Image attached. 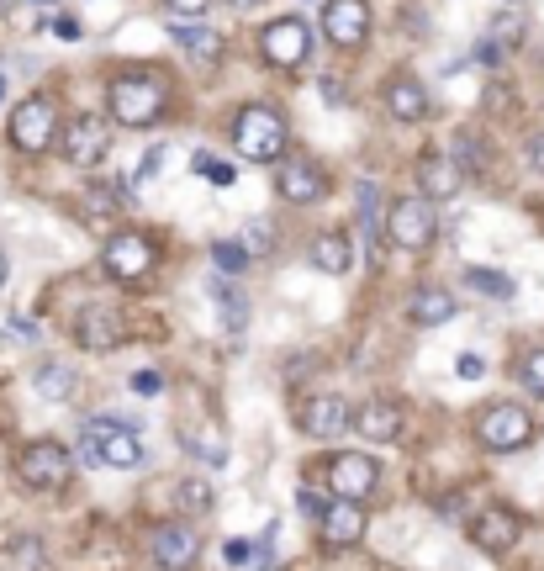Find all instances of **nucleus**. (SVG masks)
<instances>
[{
	"label": "nucleus",
	"mask_w": 544,
	"mask_h": 571,
	"mask_svg": "<svg viewBox=\"0 0 544 571\" xmlns=\"http://www.w3.org/2000/svg\"><path fill=\"white\" fill-rule=\"evenodd\" d=\"M0 101H6V75H0Z\"/></svg>",
	"instance_id": "obj_49"
},
{
	"label": "nucleus",
	"mask_w": 544,
	"mask_h": 571,
	"mask_svg": "<svg viewBox=\"0 0 544 571\" xmlns=\"http://www.w3.org/2000/svg\"><path fill=\"white\" fill-rule=\"evenodd\" d=\"M16 471H22V482H27L32 492H53V487L69 482L74 455L59 445V439H32V445L22 450V460H16Z\"/></svg>",
	"instance_id": "obj_7"
},
{
	"label": "nucleus",
	"mask_w": 544,
	"mask_h": 571,
	"mask_svg": "<svg viewBox=\"0 0 544 571\" xmlns=\"http://www.w3.org/2000/svg\"><path fill=\"white\" fill-rule=\"evenodd\" d=\"M53 32H59V38H69V43H80V22H74V16H59V22H53Z\"/></svg>",
	"instance_id": "obj_42"
},
{
	"label": "nucleus",
	"mask_w": 544,
	"mask_h": 571,
	"mask_svg": "<svg viewBox=\"0 0 544 571\" xmlns=\"http://www.w3.org/2000/svg\"><path fill=\"white\" fill-rule=\"evenodd\" d=\"M133 392H138V397H159V392H164V376H159V371H138V376H133Z\"/></svg>",
	"instance_id": "obj_38"
},
{
	"label": "nucleus",
	"mask_w": 544,
	"mask_h": 571,
	"mask_svg": "<svg viewBox=\"0 0 544 571\" xmlns=\"http://www.w3.org/2000/svg\"><path fill=\"white\" fill-rule=\"evenodd\" d=\"M375 482H381V466H375L370 455H360V450H344V455H333L328 460V487H333V497H370L375 492Z\"/></svg>",
	"instance_id": "obj_13"
},
{
	"label": "nucleus",
	"mask_w": 544,
	"mask_h": 571,
	"mask_svg": "<svg viewBox=\"0 0 544 571\" xmlns=\"http://www.w3.org/2000/svg\"><path fill=\"white\" fill-rule=\"evenodd\" d=\"M354 429H360L370 445H397V439H402V408L375 397V402H365V413L354 418Z\"/></svg>",
	"instance_id": "obj_21"
},
{
	"label": "nucleus",
	"mask_w": 544,
	"mask_h": 571,
	"mask_svg": "<svg viewBox=\"0 0 544 571\" xmlns=\"http://www.w3.org/2000/svg\"><path fill=\"white\" fill-rule=\"evenodd\" d=\"M286 138H291L286 117H280L275 106H265V101H249L233 117V149L249 164H275L280 154H286Z\"/></svg>",
	"instance_id": "obj_1"
},
{
	"label": "nucleus",
	"mask_w": 544,
	"mask_h": 571,
	"mask_svg": "<svg viewBox=\"0 0 544 571\" xmlns=\"http://www.w3.org/2000/svg\"><path fill=\"white\" fill-rule=\"evenodd\" d=\"M418 180H423V196L439 201V196H455L460 170L449 164V154H423V159H418Z\"/></svg>",
	"instance_id": "obj_23"
},
{
	"label": "nucleus",
	"mask_w": 544,
	"mask_h": 571,
	"mask_svg": "<svg viewBox=\"0 0 544 571\" xmlns=\"http://www.w3.org/2000/svg\"><path fill=\"white\" fill-rule=\"evenodd\" d=\"M228 6H233V11H254V6H259V0H228Z\"/></svg>",
	"instance_id": "obj_48"
},
{
	"label": "nucleus",
	"mask_w": 544,
	"mask_h": 571,
	"mask_svg": "<svg viewBox=\"0 0 544 571\" xmlns=\"http://www.w3.org/2000/svg\"><path fill=\"white\" fill-rule=\"evenodd\" d=\"M164 6H170L180 22H196V16H206L212 11V0H164Z\"/></svg>",
	"instance_id": "obj_36"
},
{
	"label": "nucleus",
	"mask_w": 544,
	"mask_h": 571,
	"mask_svg": "<svg viewBox=\"0 0 544 571\" xmlns=\"http://www.w3.org/2000/svg\"><path fill=\"white\" fill-rule=\"evenodd\" d=\"M471 540H476V550H486V556H508V550L523 540V519L513 508H486L471 519Z\"/></svg>",
	"instance_id": "obj_15"
},
{
	"label": "nucleus",
	"mask_w": 544,
	"mask_h": 571,
	"mask_svg": "<svg viewBox=\"0 0 544 571\" xmlns=\"http://www.w3.org/2000/svg\"><path fill=\"white\" fill-rule=\"evenodd\" d=\"M354 207H360L365 244L375 249V233H381V186H375V180H360V186H354Z\"/></svg>",
	"instance_id": "obj_27"
},
{
	"label": "nucleus",
	"mask_w": 544,
	"mask_h": 571,
	"mask_svg": "<svg viewBox=\"0 0 544 571\" xmlns=\"http://www.w3.org/2000/svg\"><path fill=\"white\" fill-rule=\"evenodd\" d=\"M317 524H323V540H328V545H339V550L365 540V513H360V503H354V497H333Z\"/></svg>",
	"instance_id": "obj_18"
},
{
	"label": "nucleus",
	"mask_w": 544,
	"mask_h": 571,
	"mask_svg": "<svg viewBox=\"0 0 544 571\" xmlns=\"http://www.w3.org/2000/svg\"><path fill=\"white\" fill-rule=\"evenodd\" d=\"M523 32H529V16H523V11H502L497 27H492V43H497L502 53H513V48L523 43Z\"/></svg>",
	"instance_id": "obj_31"
},
{
	"label": "nucleus",
	"mask_w": 544,
	"mask_h": 571,
	"mask_svg": "<svg viewBox=\"0 0 544 571\" xmlns=\"http://www.w3.org/2000/svg\"><path fill=\"white\" fill-rule=\"evenodd\" d=\"M11 561L22 566V571H37V566H43V540H16L11 545Z\"/></svg>",
	"instance_id": "obj_35"
},
{
	"label": "nucleus",
	"mask_w": 544,
	"mask_h": 571,
	"mask_svg": "<svg viewBox=\"0 0 544 571\" xmlns=\"http://www.w3.org/2000/svg\"><path fill=\"white\" fill-rule=\"evenodd\" d=\"M481 371H486V365H481L476 355H465V360H460V376H465V381H476Z\"/></svg>",
	"instance_id": "obj_46"
},
{
	"label": "nucleus",
	"mask_w": 544,
	"mask_h": 571,
	"mask_svg": "<svg viewBox=\"0 0 544 571\" xmlns=\"http://www.w3.org/2000/svg\"><path fill=\"white\" fill-rule=\"evenodd\" d=\"M270 244H275L270 228H265V223H249V238H243V249H249V254H265Z\"/></svg>",
	"instance_id": "obj_39"
},
{
	"label": "nucleus",
	"mask_w": 544,
	"mask_h": 571,
	"mask_svg": "<svg viewBox=\"0 0 544 571\" xmlns=\"http://www.w3.org/2000/svg\"><path fill=\"white\" fill-rule=\"evenodd\" d=\"M175 497H180V513H206L212 508V476H185Z\"/></svg>",
	"instance_id": "obj_30"
},
{
	"label": "nucleus",
	"mask_w": 544,
	"mask_h": 571,
	"mask_svg": "<svg viewBox=\"0 0 544 571\" xmlns=\"http://www.w3.org/2000/svg\"><path fill=\"white\" fill-rule=\"evenodd\" d=\"M518 381H523V392L544 397V344H539V349H529V355L518 360Z\"/></svg>",
	"instance_id": "obj_33"
},
{
	"label": "nucleus",
	"mask_w": 544,
	"mask_h": 571,
	"mask_svg": "<svg viewBox=\"0 0 544 571\" xmlns=\"http://www.w3.org/2000/svg\"><path fill=\"white\" fill-rule=\"evenodd\" d=\"M212 291H217V302H222V328H228V339H238V328L249 323V302H243L238 291H228L222 281H217Z\"/></svg>",
	"instance_id": "obj_32"
},
{
	"label": "nucleus",
	"mask_w": 544,
	"mask_h": 571,
	"mask_svg": "<svg viewBox=\"0 0 544 571\" xmlns=\"http://www.w3.org/2000/svg\"><path fill=\"white\" fill-rule=\"evenodd\" d=\"M407 318L412 328H439L455 318V291H444V286H418L407 297Z\"/></svg>",
	"instance_id": "obj_20"
},
{
	"label": "nucleus",
	"mask_w": 544,
	"mask_h": 571,
	"mask_svg": "<svg viewBox=\"0 0 544 571\" xmlns=\"http://www.w3.org/2000/svg\"><path fill=\"white\" fill-rule=\"evenodd\" d=\"M449 164L460 170V180H481L486 175V154H481L476 133H455V138H449Z\"/></svg>",
	"instance_id": "obj_25"
},
{
	"label": "nucleus",
	"mask_w": 544,
	"mask_h": 571,
	"mask_svg": "<svg viewBox=\"0 0 544 571\" xmlns=\"http://www.w3.org/2000/svg\"><path fill=\"white\" fill-rule=\"evenodd\" d=\"M170 38H175V48H185V59H196V64H217V59H222V38H217L212 27L175 22V27H170Z\"/></svg>",
	"instance_id": "obj_22"
},
{
	"label": "nucleus",
	"mask_w": 544,
	"mask_h": 571,
	"mask_svg": "<svg viewBox=\"0 0 544 571\" xmlns=\"http://www.w3.org/2000/svg\"><path fill=\"white\" fill-rule=\"evenodd\" d=\"M529 164L544 175V133H534V138H529Z\"/></svg>",
	"instance_id": "obj_44"
},
{
	"label": "nucleus",
	"mask_w": 544,
	"mask_h": 571,
	"mask_svg": "<svg viewBox=\"0 0 544 571\" xmlns=\"http://www.w3.org/2000/svg\"><path fill=\"white\" fill-rule=\"evenodd\" d=\"M32 392L37 397H48V402H64V397H74V371L69 365H37L32 371Z\"/></svg>",
	"instance_id": "obj_26"
},
{
	"label": "nucleus",
	"mask_w": 544,
	"mask_h": 571,
	"mask_svg": "<svg viewBox=\"0 0 544 571\" xmlns=\"http://www.w3.org/2000/svg\"><path fill=\"white\" fill-rule=\"evenodd\" d=\"M154 561L164 571H191L201 561V534L191 524H164L154 534Z\"/></svg>",
	"instance_id": "obj_17"
},
{
	"label": "nucleus",
	"mask_w": 544,
	"mask_h": 571,
	"mask_svg": "<svg viewBox=\"0 0 544 571\" xmlns=\"http://www.w3.org/2000/svg\"><path fill=\"white\" fill-rule=\"evenodd\" d=\"M328 175L323 164L307 159V154H280V175H275V196L291 201V207H312L317 196H323Z\"/></svg>",
	"instance_id": "obj_9"
},
{
	"label": "nucleus",
	"mask_w": 544,
	"mask_h": 571,
	"mask_svg": "<svg viewBox=\"0 0 544 571\" xmlns=\"http://www.w3.org/2000/svg\"><path fill=\"white\" fill-rule=\"evenodd\" d=\"M80 455L85 460H101V466H138L143 460V445L138 434L117 418H90L85 434H80Z\"/></svg>",
	"instance_id": "obj_4"
},
{
	"label": "nucleus",
	"mask_w": 544,
	"mask_h": 571,
	"mask_svg": "<svg viewBox=\"0 0 544 571\" xmlns=\"http://www.w3.org/2000/svg\"><path fill=\"white\" fill-rule=\"evenodd\" d=\"M381 96H386V112L397 122H423L428 117V90H423V80H412V75H391Z\"/></svg>",
	"instance_id": "obj_19"
},
{
	"label": "nucleus",
	"mask_w": 544,
	"mask_h": 571,
	"mask_svg": "<svg viewBox=\"0 0 544 571\" xmlns=\"http://www.w3.org/2000/svg\"><path fill=\"white\" fill-rule=\"evenodd\" d=\"M307 265L323 270V275H344L349 270V238L344 233H317L312 249H307Z\"/></svg>",
	"instance_id": "obj_24"
},
{
	"label": "nucleus",
	"mask_w": 544,
	"mask_h": 571,
	"mask_svg": "<svg viewBox=\"0 0 544 571\" xmlns=\"http://www.w3.org/2000/svg\"><path fill=\"white\" fill-rule=\"evenodd\" d=\"M502 59H508V53H502V48H497L492 38H481V43H476V64H486V69H497Z\"/></svg>",
	"instance_id": "obj_40"
},
{
	"label": "nucleus",
	"mask_w": 544,
	"mask_h": 571,
	"mask_svg": "<svg viewBox=\"0 0 544 571\" xmlns=\"http://www.w3.org/2000/svg\"><path fill=\"white\" fill-rule=\"evenodd\" d=\"M249 260H254V254L243 249V238H217V244H212V265L222 275H243V270H249Z\"/></svg>",
	"instance_id": "obj_28"
},
{
	"label": "nucleus",
	"mask_w": 544,
	"mask_h": 571,
	"mask_svg": "<svg viewBox=\"0 0 544 571\" xmlns=\"http://www.w3.org/2000/svg\"><path fill=\"white\" fill-rule=\"evenodd\" d=\"M323 101H328V106H344V85L328 80V75H323Z\"/></svg>",
	"instance_id": "obj_45"
},
{
	"label": "nucleus",
	"mask_w": 544,
	"mask_h": 571,
	"mask_svg": "<svg viewBox=\"0 0 544 571\" xmlns=\"http://www.w3.org/2000/svg\"><path fill=\"white\" fill-rule=\"evenodd\" d=\"M259 48H265V59L275 69H302L307 48H312V32H307L302 16H280V22H270L265 32H259Z\"/></svg>",
	"instance_id": "obj_10"
},
{
	"label": "nucleus",
	"mask_w": 544,
	"mask_h": 571,
	"mask_svg": "<svg viewBox=\"0 0 544 571\" xmlns=\"http://www.w3.org/2000/svg\"><path fill=\"white\" fill-rule=\"evenodd\" d=\"M222 556H228V566H254V545L249 540H228V545H222Z\"/></svg>",
	"instance_id": "obj_37"
},
{
	"label": "nucleus",
	"mask_w": 544,
	"mask_h": 571,
	"mask_svg": "<svg viewBox=\"0 0 544 571\" xmlns=\"http://www.w3.org/2000/svg\"><path fill=\"white\" fill-rule=\"evenodd\" d=\"M323 32L333 48H360L370 38V6L365 0H328L323 6Z\"/></svg>",
	"instance_id": "obj_14"
},
{
	"label": "nucleus",
	"mask_w": 544,
	"mask_h": 571,
	"mask_svg": "<svg viewBox=\"0 0 544 571\" xmlns=\"http://www.w3.org/2000/svg\"><path fill=\"white\" fill-rule=\"evenodd\" d=\"M122 334H127L122 312L106 307V302H90V307H80V318H74V339H80V349H90V355H111V349L122 344Z\"/></svg>",
	"instance_id": "obj_11"
},
{
	"label": "nucleus",
	"mask_w": 544,
	"mask_h": 571,
	"mask_svg": "<svg viewBox=\"0 0 544 571\" xmlns=\"http://www.w3.org/2000/svg\"><path fill=\"white\" fill-rule=\"evenodd\" d=\"M296 503H302V513H312V519H323V497H317V492H302V497H296Z\"/></svg>",
	"instance_id": "obj_43"
},
{
	"label": "nucleus",
	"mask_w": 544,
	"mask_h": 571,
	"mask_svg": "<svg viewBox=\"0 0 544 571\" xmlns=\"http://www.w3.org/2000/svg\"><path fill=\"white\" fill-rule=\"evenodd\" d=\"M59 138H64V159L80 164V170H90V164H101V159L111 154V127H106V117H74Z\"/></svg>",
	"instance_id": "obj_12"
},
{
	"label": "nucleus",
	"mask_w": 544,
	"mask_h": 571,
	"mask_svg": "<svg viewBox=\"0 0 544 571\" xmlns=\"http://www.w3.org/2000/svg\"><path fill=\"white\" fill-rule=\"evenodd\" d=\"M465 286L481 291V297H497V302H508V297H513V281H508V275H502V270H481V265L465 270Z\"/></svg>",
	"instance_id": "obj_29"
},
{
	"label": "nucleus",
	"mask_w": 544,
	"mask_h": 571,
	"mask_svg": "<svg viewBox=\"0 0 544 571\" xmlns=\"http://www.w3.org/2000/svg\"><path fill=\"white\" fill-rule=\"evenodd\" d=\"M476 434H481V445H486V450L513 455V450H523V445L534 439V418L523 413L518 402H497V408H486V413H481Z\"/></svg>",
	"instance_id": "obj_8"
},
{
	"label": "nucleus",
	"mask_w": 544,
	"mask_h": 571,
	"mask_svg": "<svg viewBox=\"0 0 544 571\" xmlns=\"http://www.w3.org/2000/svg\"><path fill=\"white\" fill-rule=\"evenodd\" d=\"M302 434L312 439H339L349 434V402L339 392H317L302 402Z\"/></svg>",
	"instance_id": "obj_16"
},
{
	"label": "nucleus",
	"mask_w": 544,
	"mask_h": 571,
	"mask_svg": "<svg viewBox=\"0 0 544 571\" xmlns=\"http://www.w3.org/2000/svg\"><path fill=\"white\" fill-rule=\"evenodd\" d=\"M101 265H106L111 281H122V286L143 281V275L154 270V238L138 233V228L111 233V238H106V249H101Z\"/></svg>",
	"instance_id": "obj_5"
},
{
	"label": "nucleus",
	"mask_w": 544,
	"mask_h": 571,
	"mask_svg": "<svg viewBox=\"0 0 544 571\" xmlns=\"http://www.w3.org/2000/svg\"><path fill=\"white\" fill-rule=\"evenodd\" d=\"M159 164H164V149H148V154H143V164H138V175H133V180H148V175H154V170H159Z\"/></svg>",
	"instance_id": "obj_41"
},
{
	"label": "nucleus",
	"mask_w": 544,
	"mask_h": 571,
	"mask_svg": "<svg viewBox=\"0 0 544 571\" xmlns=\"http://www.w3.org/2000/svg\"><path fill=\"white\" fill-rule=\"evenodd\" d=\"M6 138H11V149H22V154H43L48 143L59 138V112H53V101L48 96H27L11 112Z\"/></svg>",
	"instance_id": "obj_6"
},
{
	"label": "nucleus",
	"mask_w": 544,
	"mask_h": 571,
	"mask_svg": "<svg viewBox=\"0 0 544 571\" xmlns=\"http://www.w3.org/2000/svg\"><path fill=\"white\" fill-rule=\"evenodd\" d=\"M191 170L196 175H206V180H212V186H233V164H222V159H212V154H191Z\"/></svg>",
	"instance_id": "obj_34"
},
{
	"label": "nucleus",
	"mask_w": 544,
	"mask_h": 571,
	"mask_svg": "<svg viewBox=\"0 0 544 571\" xmlns=\"http://www.w3.org/2000/svg\"><path fill=\"white\" fill-rule=\"evenodd\" d=\"M386 238L397 249L407 254H423L428 244H434V233H439V217H434V201L428 196H402V201H391V212H386Z\"/></svg>",
	"instance_id": "obj_3"
},
{
	"label": "nucleus",
	"mask_w": 544,
	"mask_h": 571,
	"mask_svg": "<svg viewBox=\"0 0 544 571\" xmlns=\"http://www.w3.org/2000/svg\"><path fill=\"white\" fill-rule=\"evenodd\" d=\"M11 281V265H6V249H0V286Z\"/></svg>",
	"instance_id": "obj_47"
},
{
	"label": "nucleus",
	"mask_w": 544,
	"mask_h": 571,
	"mask_svg": "<svg viewBox=\"0 0 544 571\" xmlns=\"http://www.w3.org/2000/svg\"><path fill=\"white\" fill-rule=\"evenodd\" d=\"M106 106L122 127H148L164 112V80L148 75V69H127L106 85Z\"/></svg>",
	"instance_id": "obj_2"
}]
</instances>
